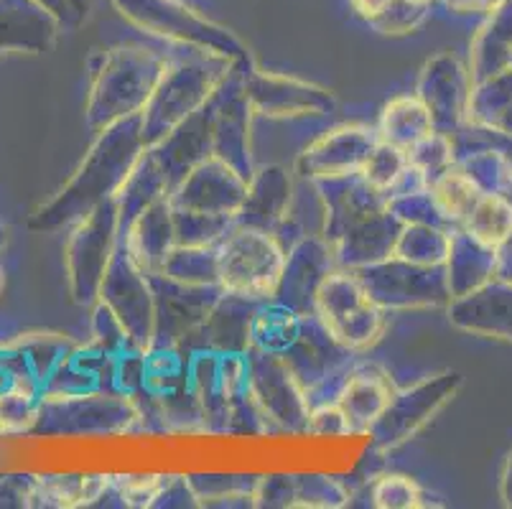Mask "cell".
<instances>
[{
  "mask_svg": "<svg viewBox=\"0 0 512 509\" xmlns=\"http://www.w3.org/2000/svg\"><path fill=\"white\" fill-rule=\"evenodd\" d=\"M464 222L484 247H500L512 235V204L502 196L482 194Z\"/></svg>",
  "mask_w": 512,
  "mask_h": 509,
  "instance_id": "obj_2",
  "label": "cell"
},
{
  "mask_svg": "<svg viewBox=\"0 0 512 509\" xmlns=\"http://www.w3.org/2000/svg\"><path fill=\"white\" fill-rule=\"evenodd\" d=\"M352 3L365 16H377V13H383L385 6H388V0H352Z\"/></svg>",
  "mask_w": 512,
  "mask_h": 509,
  "instance_id": "obj_5",
  "label": "cell"
},
{
  "mask_svg": "<svg viewBox=\"0 0 512 509\" xmlns=\"http://www.w3.org/2000/svg\"><path fill=\"white\" fill-rule=\"evenodd\" d=\"M372 497H375L377 507H418L421 504L418 502L421 492L408 476H385L375 487Z\"/></svg>",
  "mask_w": 512,
  "mask_h": 509,
  "instance_id": "obj_4",
  "label": "cell"
},
{
  "mask_svg": "<svg viewBox=\"0 0 512 509\" xmlns=\"http://www.w3.org/2000/svg\"><path fill=\"white\" fill-rule=\"evenodd\" d=\"M479 196L482 194H479L477 184L459 171H449L434 186L436 204L451 219H467Z\"/></svg>",
  "mask_w": 512,
  "mask_h": 509,
  "instance_id": "obj_3",
  "label": "cell"
},
{
  "mask_svg": "<svg viewBox=\"0 0 512 509\" xmlns=\"http://www.w3.org/2000/svg\"><path fill=\"white\" fill-rule=\"evenodd\" d=\"M283 273L281 250L271 237L258 232H240L220 255V278L240 296H271Z\"/></svg>",
  "mask_w": 512,
  "mask_h": 509,
  "instance_id": "obj_1",
  "label": "cell"
}]
</instances>
